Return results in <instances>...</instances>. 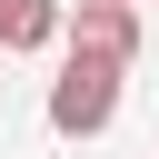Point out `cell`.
<instances>
[{"label":"cell","mask_w":159,"mask_h":159,"mask_svg":"<svg viewBox=\"0 0 159 159\" xmlns=\"http://www.w3.org/2000/svg\"><path fill=\"white\" fill-rule=\"evenodd\" d=\"M119 60H89V50H70L60 60V80H50V129L60 139H99L109 119H119Z\"/></svg>","instance_id":"6da1fadb"},{"label":"cell","mask_w":159,"mask_h":159,"mask_svg":"<svg viewBox=\"0 0 159 159\" xmlns=\"http://www.w3.org/2000/svg\"><path fill=\"white\" fill-rule=\"evenodd\" d=\"M60 40L129 70V60H139V10H129V0H80V10H60Z\"/></svg>","instance_id":"7a4b0ae2"},{"label":"cell","mask_w":159,"mask_h":159,"mask_svg":"<svg viewBox=\"0 0 159 159\" xmlns=\"http://www.w3.org/2000/svg\"><path fill=\"white\" fill-rule=\"evenodd\" d=\"M60 40V0H0V50H50Z\"/></svg>","instance_id":"3957f363"},{"label":"cell","mask_w":159,"mask_h":159,"mask_svg":"<svg viewBox=\"0 0 159 159\" xmlns=\"http://www.w3.org/2000/svg\"><path fill=\"white\" fill-rule=\"evenodd\" d=\"M129 10H139V0H129Z\"/></svg>","instance_id":"277c9868"}]
</instances>
